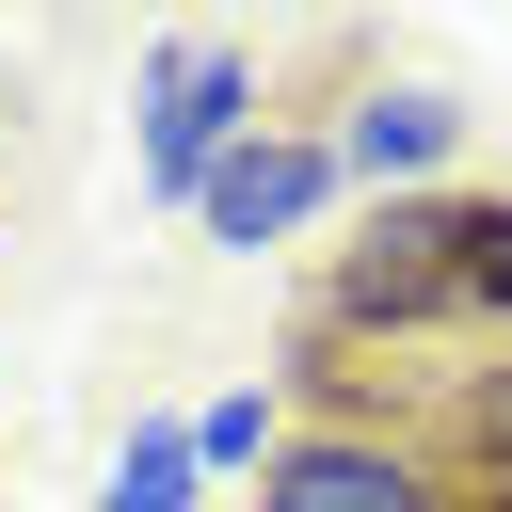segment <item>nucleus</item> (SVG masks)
Returning <instances> with one entry per match:
<instances>
[{
	"instance_id": "obj_1",
	"label": "nucleus",
	"mask_w": 512,
	"mask_h": 512,
	"mask_svg": "<svg viewBox=\"0 0 512 512\" xmlns=\"http://www.w3.org/2000/svg\"><path fill=\"white\" fill-rule=\"evenodd\" d=\"M336 336H416V320H512V192H416L352 240L320 288Z\"/></svg>"
},
{
	"instance_id": "obj_2",
	"label": "nucleus",
	"mask_w": 512,
	"mask_h": 512,
	"mask_svg": "<svg viewBox=\"0 0 512 512\" xmlns=\"http://www.w3.org/2000/svg\"><path fill=\"white\" fill-rule=\"evenodd\" d=\"M256 128H272V112H256V48H240V32H160L144 80H128V192L192 224V192H208Z\"/></svg>"
},
{
	"instance_id": "obj_3",
	"label": "nucleus",
	"mask_w": 512,
	"mask_h": 512,
	"mask_svg": "<svg viewBox=\"0 0 512 512\" xmlns=\"http://www.w3.org/2000/svg\"><path fill=\"white\" fill-rule=\"evenodd\" d=\"M256 512H512V480L496 464H448L432 432H384V416L336 400V416H288Z\"/></svg>"
},
{
	"instance_id": "obj_4",
	"label": "nucleus",
	"mask_w": 512,
	"mask_h": 512,
	"mask_svg": "<svg viewBox=\"0 0 512 512\" xmlns=\"http://www.w3.org/2000/svg\"><path fill=\"white\" fill-rule=\"evenodd\" d=\"M352 176H336V128H304V112H272L208 192H192V240H224V256H288L320 208H336Z\"/></svg>"
},
{
	"instance_id": "obj_5",
	"label": "nucleus",
	"mask_w": 512,
	"mask_h": 512,
	"mask_svg": "<svg viewBox=\"0 0 512 512\" xmlns=\"http://www.w3.org/2000/svg\"><path fill=\"white\" fill-rule=\"evenodd\" d=\"M480 144V112L448 96V80H368L352 112H336V176L352 192H384V208H416V192H448V160Z\"/></svg>"
},
{
	"instance_id": "obj_6",
	"label": "nucleus",
	"mask_w": 512,
	"mask_h": 512,
	"mask_svg": "<svg viewBox=\"0 0 512 512\" xmlns=\"http://www.w3.org/2000/svg\"><path fill=\"white\" fill-rule=\"evenodd\" d=\"M208 464H192V416H128L112 464H96V512H192Z\"/></svg>"
},
{
	"instance_id": "obj_7",
	"label": "nucleus",
	"mask_w": 512,
	"mask_h": 512,
	"mask_svg": "<svg viewBox=\"0 0 512 512\" xmlns=\"http://www.w3.org/2000/svg\"><path fill=\"white\" fill-rule=\"evenodd\" d=\"M272 448H288V384H272V368H240V384L192 416V464H208V480H272Z\"/></svg>"
}]
</instances>
